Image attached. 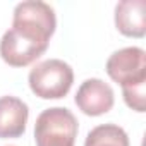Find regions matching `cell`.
Instances as JSON below:
<instances>
[{
	"label": "cell",
	"instance_id": "5b68a950",
	"mask_svg": "<svg viewBox=\"0 0 146 146\" xmlns=\"http://www.w3.org/2000/svg\"><path fill=\"white\" fill-rule=\"evenodd\" d=\"M74 102L83 113L98 117L112 110L115 103V95L108 83L98 78H91L79 86Z\"/></svg>",
	"mask_w": 146,
	"mask_h": 146
},
{
	"label": "cell",
	"instance_id": "7a4b0ae2",
	"mask_svg": "<svg viewBox=\"0 0 146 146\" xmlns=\"http://www.w3.org/2000/svg\"><path fill=\"white\" fill-rule=\"evenodd\" d=\"M105 69L110 79L120 84L125 105L143 113L146 110V52L139 46L120 48L108 57Z\"/></svg>",
	"mask_w": 146,
	"mask_h": 146
},
{
	"label": "cell",
	"instance_id": "52a82bcc",
	"mask_svg": "<svg viewBox=\"0 0 146 146\" xmlns=\"http://www.w3.org/2000/svg\"><path fill=\"white\" fill-rule=\"evenodd\" d=\"M115 26L129 38H143L146 35V2L122 0L115 5Z\"/></svg>",
	"mask_w": 146,
	"mask_h": 146
},
{
	"label": "cell",
	"instance_id": "3957f363",
	"mask_svg": "<svg viewBox=\"0 0 146 146\" xmlns=\"http://www.w3.org/2000/svg\"><path fill=\"white\" fill-rule=\"evenodd\" d=\"M31 91L43 100L64 98L74 83V70L60 58H48L36 64L28 76Z\"/></svg>",
	"mask_w": 146,
	"mask_h": 146
},
{
	"label": "cell",
	"instance_id": "277c9868",
	"mask_svg": "<svg viewBox=\"0 0 146 146\" xmlns=\"http://www.w3.org/2000/svg\"><path fill=\"white\" fill-rule=\"evenodd\" d=\"M78 119L69 108L53 107L43 110L35 124L36 146H74Z\"/></svg>",
	"mask_w": 146,
	"mask_h": 146
},
{
	"label": "cell",
	"instance_id": "ba28073f",
	"mask_svg": "<svg viewBox=\"0 0 146 146\" xmlns=\"http://www.w3.org/2000/svg\"><path fill=\"white\" fill-rule=\"evenodd\" d=\"M84 146H129V137L117 124H102L88 132Z\"/></svg>",
	"mask_w": 146,
	"mask_h": 146
},
{
	"label": "cell",
	"instance_id": "6da1fadb",
	"mask_svg": "<svg viewBox=\"0 0 146 146\" xmlns=\"http://www.w3.org/2000/svg\"><path fill=\"white\" fill-rule=\"evenodd\" d=\"M57 28L52 5L41 0H26L16 5L12 28L0 40V57L12 67H26L40 58Z\"/></svg>",
	"mask_w": 146,
	"mask_h": 146
},
{
	"label": "cell",
	"instance_id": "8992f818",
	"mask_svg": "<svg viewBox=\"0 0 146 146\" xmlns=\"http://www.w3.org/2000/svg\"><path fill=\"white\" fill-rule=\"evenodd\" d=\"M29 117L28 105L17 96L0 98V139L21 137L26 131Z\"/></svg>",
	"mask_w": 146,
	"mask_h": 146
}]
</instances>
